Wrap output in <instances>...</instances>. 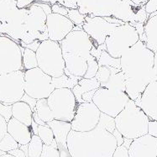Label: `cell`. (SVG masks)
<instances>
[{
    "label": "cell",
    "instance_id": "bcb514c9",
    "mask_svg": "<svg viewBox=\"0 0 157 157\" xmlns=\"http://www.w3.org/2000/svg\"><path fill=\"white\" fill-rule=\"evenodd\" d=\"M112 135L114 136V138L116 139V141H117V145L118 146H120V145H122L123 143H124V137H123V135L119 133L117 129H114V131L113 132Z\"/></svg>",
    "mask_w": 157,
    "mask_h": 157
},
{
    "label": "cell",
    "instance_id": "1f68e13d",
    "mask_svg": "<svg viewBox=\"0 0 157 157\" xmlns=\"http://www.w3.org/2000/svg\"><path fill=\"white\" fill-rule=\"evenodd\" d=\"M67 17L73 23L74 25L82 28L83 23L85 22L86 15H83L82 13H81L78 9H70V10H68L67 16Z\"/></svg>",
    "mask_w": 157,
    "mask_h": 157
},
{
    "label": "cell",
    "instance_id": "d6986e66",
    "mask_svg": "<svg viewBox=\"0 0 157 157\" xmlns=\"http://www.w3.org/2000/svg\"><path fill=\"white\" fill-rule=\"evenodd\" d=\"M145 35L144 44L149 50L155 53L157 52V12L151 13L144 25Z\"/></svg>",
    "mask_w": 157,
    "mask_h": 157
},
{
    "label": "cell",
    "instance_id": "30bf717a",
    "mask_svg": "<svg viewBox=\"0 0 157 157\" xmlns=\"http://www.w3.org/2000/svg\"><path fill=\"white\" fill-rule=\"evenodd\" d=\"M25 94V71L0 75V102L12 105Z\"/></svg>",
    "mask_w": 157,
    "mask_h": 157
},
{
    "label": "cell",
    "instance_id": "d590c367",
    "mask_svg": "<svg viewBox=\"0 0 157 157\" xmlns=\"http://www.w3.org/2000/svg\"><path fill=\"white\" fill-rule=\"evenodd\" d=\"M52 12L53 13H57V14H61L63 16H67L68 9L63 5H61L59 3H53L52 5Z\"/></svg>",
    "mask_w": 157,
    "mask_h": 157
},
{
    "label": "cell",
    "instance_id": "6da1fadb",
    "mask_svg": "<svg viewBox=\"0 0 157 157\" xmlns=\"http://www.w3.org/2000/svg\"><path fill=\"white\" fill-rule=\"evenodd\" d=\"M154 52L139 40L120 57V69L125 78V93L135 101L151 82L155 81L153 65Z\"/></svg>",
    "mask_w": 157,
    "mask_h": 157
},
{
    "label": "cell",
    "instance_id": "db71d44e",
    "mask_svg": "<svg viewBox=\"0 0 157 157\" xmlns=\"http://www.w3.org/2000/svg\"><path fill=\"white\" fill-rule=\"evenodd\" d=\"M132 141H133L132 140H129V139L124 138V143H123L122 145H124V147H126L127 149H128V148H129V146H130V144H131Z\"/></svg>",
    "mask_w": 157,
    "mask_h": 157
},
{
    "label": "cell",
    "instance_id": "8d00e7d4",
    "mask_svg": "<svg viewBox=\"0 0 157 157\" xmlns=\"http://www.w3.org/2000/svg\"><path fill=\"white\" fill-rule=\"evenodd\" d=\"M144 10L148 15L157 12V0H149L144 5Z\"/></svg>",
    "mask_w": 157,
    "mask_h": 157
},
{
    "label": "cell",
    "instance_id": "680465c9",
    "mask_svg": "<svg viewBox=\"0 0 157 157\" xmlns=\"http://www.w3.org/2000/svg\"><path fill=\"white\" fill-rule=\"evenodd\" d=\"M12 1H14V2H16L17 0H12Z\"/></svg>",
    "mask_w": 157,
    "mask_h": 157
},
{
    "label": "cell",
    "instance_id": "d4e9b609",
    "mask_svg": "<svg viewBox=\"0 0 157 157\" xmlns=\"http://www.w3.org/2000/svg\"><path fill=\"white\" fill-rule=\"evenodd\" d=\"M20 50L22 52V63L25 71L38 67L36 53L28 48H24L22 46H20Z\"/></svg>",
    "mask_w": 157,
    "mask_h": 157
},
{
    "label": "cell",
    "instance_id": "f6af8a7d",
    "mask_svg": "<svg viewBox=\"0 0 157 157\" xmlns=\"http://www.w3.org/2000/svg\"><path fill=\"white\" fill-rule=\"evenodd\" d=\"M96 91L97 90H93V91L83 93L82 95V98L83 103H93V98L96 93Z\"/></svg>",
    "mask_w": 157,
    "mask_h": 157
},
{
    "label": "cell",
    "instance_id": "7a4b0ae2",
    "mask_svg": "<svg viewBox=\"0 0 157 157\" xmlns=\"http://www.w3.org/2000/svg\"><path fill=\"white\" fill-rule=\"evenodd\" d=\"M67 144L71 157H113L118 146L114 136L99 125L88 132L71 130Z\"/></svg>",
    "mask_w": 157,
    "mask_h": 157
},
{
    "label": "cell",
    "instance_id": "f546056e",
    "mask_svg": "<svg viewBox=\"0 0 157 157\" xmlns=\"http://www.w3.org/2000/svg\"><path fill=\"white\" fill-rule=\"evenodd\" d=\"M19 146V144H18V142L8 132H7L6 135L3 136L2 140L0 141V150L4 151L5 153H8V152L13 151V150L18 149Z\"/></svg>",
    "mask_w": 157,
    "mask_h": 157
},
{
    "label": "cell",
    "instance_id": "60d3db41",
    "mask_svg": "<svg viewBox=\"0 0 157 157\" xmlns=\"http://www.w3.org/2000/svg\"><path fill=\"white\" fill-rule=\"evenodd\" d=\"M148 135L157 138V121L150 120L148 124Z\"/></svg>",
    "mask_w": 157,
    "mask_h": 157
},
{
    "label": "cell",
    "instance_id": "5b68a950",
    "mask_svg": "<svg viewBox=\"0 0 157 157\" xmlns=\"http://www.w3.org/2000/svg\"><path fill=\"white\" fill-rule=\"evenodd\" d=\"M38 67L52 77H60L65 72V61L59 42L41 41L36 51Z\"/></svg>",
    "mask_w": 157,
    "mask_h": 157
},
{
    "label": "cell",
    "instance_id": "3957f363",
    "mask_svg": "<svg viewBox=\"0 0 157 157\" xmlns=\"http://www.w3.org/2000/svg\"><path fill=\"white\" fill-rule=\"evenodd\" d=\"M59 43L65 61V70L73 76L83 77L87 71L90 52L95 45L93 40L83 29H79L72 30Z\"/></svg>",
    "mask_w": 157,
    "mask_h": 157
},
{
    "label": "cell",
    "instance_id": "816d5d0a",
    "mask_svg": "<svg viewBox=\"0 0 157 157\" xmlns=\"http://www.w3.org/2000/svg\"><path fill=\"white\" fill-rule=\"evenodd\" d=\"M38 127H39V125L32 119V123H31V129H32L33 135H38Z\"/></svg>",
    "mask_w": 157,
    "mask_h": 157
},
{
    "label": "cell",
    "instance_id": "8992f818",
    "mask_svg": "<svg viewBox=\"0 0 157 157\" xmlns=\"http://www.w3.org/2000/svg\"><path fill=\"white\" fill-rule=\"evenodd\" d=\"M140 40L136 29L128 23L116 27L106 38V51L112 57L120 59L126 51Z\"/></svg>",
    "mask_w": 157,
    "mask_h": 157
},
{
    "label": "cell",
    "instance_id": "ffe728a7",
    "mask_svg": "<svg viewBox=\"0 0 157 157\" xmlns=\"http://www.w3.org/2000/svg\"><path fill=\"white\" fill-rule=\"evenodd\" d=\"M32 115L33 112L30 107L25 102L19 101L12 104V118L28 127H31Z\"/></svg>",
    "mask_w": 157,
    "mask_h": 157
},
{
    "label": "cell",
    "instance_id": "9f6ffc18",
    "mask_svg": "<svg viewBox=\"0 0 157 157\" xmlns=\"http://www.w3.org/2000/svg\"><path fill=\"white\" fill-rule=\"evenodd\" d=\"M5 154H6V153H5L4 151H1V150H0V156H2V155H5Z\"/></svg>",
    "mask_w": 157,
    "mask_h": 157
},
{
    "label": "cell",
    "instance_id": "836d02e7",
    "mask_svg": "<svg viewBox=\"0 0 157 157\" xmlns=\"http://www.w3.org/2000/svg\"><path fill=\"white\" fill-rule=\"evenodd\" d=\"M40 157H60V153L56 148L52 147V145H43L42 153Z\"/></svg>",
    "mask_w": 157,
    "mask_h": 157
},
{
    "label": "cell",
    "instance_id": "91938a15",
    "mask_svg": "<svg viewBox=\"0 0 157 157\" xmlns=\"http://www.w3.org/2000/svg\"><path fill=\"white\" fill-rule=\"evenodd\" d=\"M1 35H1V34H0V36H1Z\"/></svg>",
    "mask_w": 157,
    "mask_h": 157
},
{
    "label": "cell",
    "instance_id": "2e32d148",
    "mask_svg": "<svg viewBox=\"0 0 157 157\" xmlns=\"http://www.w3.org/2000/svg\"><path fill=\"white\" fill-rule=\"evenodd\" d=\"M128 151L129 157H157V138L147 134L135 139Z\"/></svg>",
    "mask_w": 157,
    "mask_h": 157
},
{
    "label": "cell",
    "instance_id": "44dd1931",
    "mask_svg": "<svg viewBox=\"0 0 157 157\" xmlns=\"http://www.w3.org/2000/svg\"><path fill=\"white\" fill-rule=\"evenodd\" d=\"M100 87V83L97 81L95 77L91 78V79H87V78H82L81 80L78 81V83L71 89L73 93L74 96L76 98L77 103H83L82 95L85 93L93 91V90H97Z\"/></svg>",
    "mask_w": 157,
    "mask_h": 157
},
{
    "label": "cell",
    "instance_id": "4fadbf2b",
    "mask_svg": "<svg viewBox=\"0 0 157 157\" xmlns=\"http://www.w3.org/2000/svg\"><path fill=\"white\" fill-rule=\"evenodd\" d=\"M119 25H120L108 22L103 17L87 15L82 28L93 40L95 45L98 46L104 44L106 38Z\"/></svg>",
    "mask_w": 157,
    "mask_h": 157
},
{
    "label": "cell",
    "instance_id": "d6a6232c",
    "mask_svg": "<svg viewBox=\"0 0 157 157\" xmlns=\"http://www.w3.org/2000/svg\"><path fill=\"white\" fill-rule=\"evenodd\" d=\"M98 68H99V66H98V62L97 61V59L90 55V56L87 59V71L83 76V78L91 79V78L95 77L97 72L98 71Z\"/></svg>",
    "mask_w": 157,
    "mask_h": 157
},
{
    "label": "cell",
    "instance_id": "9a60e30c",
    "mask_svg": "<svg viewBox=\"0 0 157 157\" xmlns=\"http://www.w3.org/2000/svg\"><path fill=\"white\" fill-rule=\"evenodd\" d=\"M135 103L150 120L157 121V81L151 82Z\"/></svg>",
    "mask_w": 157,
    "mask_h": 157
},
{
    "label": "cell",
    "instance_id": "ee69618b",
    "mask_svg": "<svg viewBox=\"0 0 157 157\" xmlns=\"http://www.w3.org/2000/svg\"><path fill=\"white\" fill-rule=\"evenodd\" d=\"M34 3H35V0H17L16 7L19 10H22V9L28 8Z\"/></svg>",
    "mask_w": 157,
    "mask_h": 157
},
{
    "label": "cell",
    "instance_id": "11a10c76",
    "mask_svg": "<svg viewBox=\"0 0 157 157\" xmlns=\"http://www.w3.org/2000/svg\"><path fill=\"white\" fill-rule=\"evenodd\" d=\"M0 157H14V156H13V155H11L6 153L5 155H2V156H0Z\"/></svg>",
    "mask_w": 157,
    "mask_h": 157
},
{
    "label": "cell",
    "instance_id": "7bdbcfd3",
    "mask_svg": "<svg viewBox=\"0 0 157 157\" xmlns=\"http://www.w3.org/2000/svg\"><path fill=\"white\" fill-rule=\"evenodd\" d=\"M40 43H41V42L40 41V40H34L33 42H31L30 44H27V45H26V44H24L22 41L20 42V44H22V47H24V48H28L35 52H36V51L38 50L39 46L40 45Z\"/></svg>",
    "mask_w": 157,
    "mask_h": 157
},
{
    "label": "cell",
    "instance_id": "681fc988",
    "mask_svg": "<svg viewBox=\"0 0 157 157\" xmlns=\"http://www.w3.org/2000/svg\"><path fill=\"white\" fill-rule=\"evenodd\" d=\"M32 119L38 125H42V126H46V125H47V124H46V123L43 122L41 119L39 118V116L37 115V113H36V111H34V112H33Z\"/></svg>",
    "mask_w": 157,
    "mask_h": 157
},
{
    "label": "cell",
    "instance_id": "277c9868",
    "mask_svg": "<svg viewBox=\"0 0 157 157\" xmlns=\"http://www.w3.org/2000/svg\"><path fill=\"white\" fill-rule=\"evenodd\" d=\"M149 121L147 115L131 99L114 118L116 129L124 138L132 140L147 135Z\"/></svg>",
    "mask_w": 157,
    "mask_h": 157
},
{
    "label": "cell",
    "instance_id": "e575fe53",
    "mask_svg": "<svg viewBox=\"0 0 157 157\" xmlns=\"http://www.w3.org/2000/svg\"><path fill=\"white\" fill-rule=\"evenodd\" d=\"M0 115L3 116L7 123L12 118V105H5L0 102Z\"/></svg>",
    "mask_w": 157,
    "mask_h": 157
},
{
    "label": "cell",
    "instance_id": "cb8c5ba5",
    "mask_svg": "<svg viewBox=\"0 0 157 157\" xmlns=\"http://www.w3.org/2000/svg\"><path fill=\"white\" fill-rule=\"evenodd\" d=\"M36 113L39 118L41 119L43 122L47 123L54 120V116L52 113V110L50 109L47 102V98L37 100L36 106H35Z\"/></svg>",
    "mask_w": 157,
    "mask_h": 157
},
{
    "label": "cell",
    "instance_id": "484cf974",
    "mask_svg": "<svg viewBox=\"0 0 157 157\" xmlns=\"http://www.w3.org/2000/svg\"><path fill=\"white\" fill-rule=\"evenodd\" d=\"M43 142L38 135H33L31 140L28 144V156L40 157L43 150Z\"/></svg>",
    "mask_w": 157,
    "mask_h": 157
},
{
    "label": "cell",
    "instance_id": "52a82bcc",
    "mask_svg": "<svg viewBox=\"0 0 157 157\" xmlns=\"http://www.w3.org/2000/svg\"><path fill=\"white\" fill-rule=\"evenodd\" d=\"M47 102L56 120L69 123L72 121L79 104L69 88L55 89L48 97Z\"/></svg>",
    "mask_w": 157,
    "mask_h": 157
},
{
    "label": "cell",
    "instance_id": "7c38bea8",
    "mask_svg": "<svg viewBox=\"0 0 157 157\" xmlns=\"http://www.w3.org/2000/svg\"><path fill=\"white\" fill-rule=\"evenodd\" d=\"M101 112L93 103H82L77 106L71 124V130L88 132L96 128Z\"/></svg>",
    "mask_w": 157,
    "mask_h": 157
},
{
    "label": "cell",
    "instance_id": "83f0119b",
    "mask_svg": "<svg viewBox=\"0 0 157 157\" xmlns=\"http://www.w3.org/2000/svg\"><path fill=\"white\" fill-rule=\"evenodd\" d=\"M99 67H109L120 69V59H116L112 57L107 52V51H103L98 60Z\"/></svg>",
    "mask_w": 157,
    "mask_h": 157
},
{
    "label": "cell",
    "instance_id": "f1b7e54d",
    "mask_svg": "<svg viewBox=\"0 0 157 157\" xmlns=\"http://www.w3.org/2000/svg\"><path fill=\"white\" fill-rule=\"evenodd\" d=\"M38 136L41 140L43 144H46V145H52L53 141L55 140L53 132L48 125H46V126L39 125Z\"/></svg>",
    "mask_w": 157,
    "mask_h": 157
},
{
    "label": "cell",
    "instance_id": "9c48e42d",
    "mask_svg": "<svg viewBox=\"0 0 157 157\" xmlns=\"http://www.w3.org/2000/svg\"><path fill=\"white\" fill-rule=\"evenodd\" d=\"M56 89L52 77L39 67L25 71V93L35 99L48 98Z\"/></svg>",
    "mask_w": 157,
    "mask_h": 157
},
{
    "label": "cell",
    "instance_id": "7402d4cb",
    "mask_svg": "<svg viewBox=\"0 0 157 157\" xmlns=\"http://www.w3.org/2000/svg\"><path fill=\"white\" fill-rule=\"evenodd\" d=\"M82 77H76L65 70L64 74L60 77H52V83L55 88H69L72 89L77 83L78 81L81 80Z\"/></svg>",
    "mask_w": 157,
    "mask_h": 157
},
{
    "label": "cell",
    "instance_id": "e0dca14e",
    "mask_svg": "<svg viewBox=\"0 0 157 157\" xmlns=\"http://www.w3.org/2000/svg\"><path fill=\"white\" fill-rule=\"evenodd\" d=\"M52 128L55 140L57 144V149L60 153V157H71L67 149V136L71 130V124L61 120H52L47 123Z\"/></svg>",
    "mask_w": 157,
    "mask_h": 157
},
{
    "label": "cell",
    "instance_id": "7dc6e473",
    "mask_svg": "<svg viewBox=\"0 0 157 157\" xmlns=\"http://www.w3.org/2000/svg\"><path fill=\"white\" fill-rule=\"evenodd\" d=\"M37 4H38L39 6L41 8L43 11L45 12V14L46 15H48L50 13H52V6L47 3H40V2H37Z\"/></svg>",
    "mask_w": 157,
    "mask_h": 157
},
{
    "label": "cell",
    "instance_id": "4dcf8cb0",
    "mask_svg": "<svg viewBox=\"0 0 157 157\" xmlns=\"http://www.w3.org/2000/svg\"><path fill=\"white\" fill-rule=\"evenodd\" d=\"M98 125H99L100 127H102L111 134L114 131V129L116 128L114 118H112L111 116L107 115L103 113H101V114H100L99 122H98Z\"/></svg>",
    "mask_w": 157,
    "mask_h": 157
},
{
    "label": "cell",
    "instance_id": "c3c4849f",
    "mask_svg": "<svg viewBox=\"0 0 157 157\" xmlns=\"http://www.w3.org/2000/svg\"><path fill=\"white\" fill-rule=\"evenodd\" d=\"M8 154L11 155H13L14 157H26L25 153L24 152V151L21 150V149H15V150H13V151H10V152H8Z\"/></svg>",
    "mask_w": 157,
    "mask_h": 157
},
{
    "label": "cell",
    "instance_id": "b9f144b4",
    "mask_svg": "<svg viewBox=\"0 0 157 157\" xmlns=\"http://www.w3.org/2000/svg\"><path fill=\"white\" fill-rule=\"evenodd\" d=\"M7 124L8 123L5 119L3 116L0 115V141L2 140L3 136L7 134Z\"/></svg>",
    "mask_w": 157,
    "mask_h": 157
},
{
    "label": "cell",
    "instance_id": "f35d334b",
    "mask_svg": "<svg viewBox=\"0 0 157 157\" xmlns=\"http://www.w3.org/2000/svg\"><path fill=\"white\" fill-rule=\"evenodd\" d=\"M20 101H22V102H25V103H27V104L30 107V109H31V110H32V112L36 111V109H35V106H36V103H37V99L33 98H31V97H29V95H27L26 93H25Z\"/></svg>",
    "mask_w": 157,
    "mask_h": 157
},
{
    "label": "cell",
    "instance_id": "8fae6325",
    "mask_svg": "<svg viewBox=\"0 0 157 157\" xmlns=\"http://www.w3.org/2000/svg\"><path fill=\"white\" fill-rule=\"evenodd\" d=\"M25 71L20 45L10 36H0V75Z\"/></svg>",
    "mask_w": 157,
    "mask_h": 157
},
{
    "label": "cell",
    "instance_id": "ab89813d",
    "mask_svg": "<svg viewBox=\"0 0 157 157\" xmlns=\"http://www.w3.org/2000/svg\"><path fill=\"white\" fill-rule=\"evenodd\" d=\"M113 157H129L128 149L124 145L117 146L116 150L113 152Z\"/></svg>",
    "mask_w": 157,
    "mask_h": 157
},
{
    "label": "cell",
    "instance_id": "f907efd6",
    "mask_svg": "<svg viewBox=\"0 0 157 157\" xmlns=\"http://www.w3.org/2000/svg\"><path fill=\"white\" fill-rule=\"evenodd\" d=\"M153 71H154L155 81H157V52L154 54V65H153Z\"/></svg>",
    "mask_w": 157,
    "mask_h": 157
},
{
    "label": "cell",
    "instance_id": "603a6c76",
    "mask_svg": "<svg viewBox=\"0 0 157 157\" xmlns=\"http://www.w3.org/2000/svg\"><path fill=\"white\" fill-rule=\"evenodd\" d=\"M100 87H104L107 89L117 91V92H125L126 91L125 78L122 71L112 74L105 83L100 85Z\"/></svg>",
    "mask_w": 157,
    "mask_h": 157
},
{
    "label": "cell",
    "instance_id": "ac0fdd59",
    "mask_svg": "<svg viewBox=\"0 0 157 157\" xmlns=\"http://www.w3.org/2000/svg\"><path fill=\"white\" fill-rule=\"evenodd\" d=\"M7 132L18 142L19 145H25L29 143L33 133L31 127L11 118L7 124Z\"/></svg>",
    "mask_w": 157,
    "mask_h": 157
},
{
    "label": "cell",
    "instance_id": "4316f807",
    "mask_svg": "<svg viewBox=\"0 0 157 157\" xmlns=\"http://www.w3.org/2000/svg\"><path fill=\"white\" fill-rule=\"evenodd\" d=\"M119 71H121V69L109 67H99L98 71L95 76V78L99 82L100 85H102L109 80L112 74L118 73Z\"/></svg>",
    "mask_w": 157,
    "mask_h": 157
},
{
    "label": "cell",
    "instance_id": "ba28073f",
    "mask_svg": "<svg viewBox=\"0 0 157 157\" xmlns=\"http://www.w3.org/2000/svg\"><path fill=\"white\" fill-rule=\"evenodd\" d=\"M129 99V97L125 92H117L99 87L93 96V103L101 113L115 118L124 109Z\"/></svg>",
    "mask_w": 157,
    "mask_h": 157
},
{
    "label": "cell",
    "instance_id": "f5cc1de1",
    "mask_svg": "<svg viewBox=\"0 0 157 157\" xmlns=\"http://www.w3.org/2000/svg\"><path fill=\"white\" fill-rule=\"evenodd\" d=\"M137 6H144L149 0H130Z\"/></svg>",
    "mask_w": 157,
    "mask_h": 157
},
{
    "label": "cell",
    "instance_id": "74e56055",
    "mask_svg": "<svg viewBox=\"0 0 157 157\" xmlns=\"http://www.w3.org/2000/svg\"><path fill=\"white\" fill-rule=\"evenodd\" d=\"M103 51H106V45L105 44H102V45H98V46H93L92 50H91V52H90V54L91 56H93L94 57L96 58L97 61H98L100 58V56H101V53Z\"/></svg>",
    "mask_w": 157,
    "mask_h": 157
},
{
    "label": "cell",
    "instance_id": "5bb4252c",
    "mask_svg": "<svg viewBox=\"0 0 157 157\" xmlns=\"http://www.w3.org/2000/svg\"><path fill=\"white\" fill-rule=\"evenodd\" d=\"M45 25L47 28L49 40L61 42L73 30L74 25L67 16L57 13H50L46 18Z\"/></svg>",
    "mask_w": 157,
    "mask_h": 157
},
{
    "label": "cell",
    "instance_id": "6f0895ef",
    "mask_svg": "<svg viewBox=\"0 0 157 157\" xmlns=\"http://www.w3.org/2000/svg\"><path fill=\"white\" fill-rule=\"evenodd\" d=\"M26 155V157H29V156H28V154H27V155Z\"/></svg>",
    "mask_w": 157,
    "mask_h": 157
}]
</instances>
